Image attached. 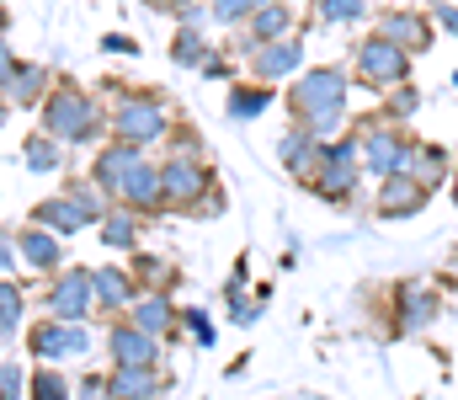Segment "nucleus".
Here are the masks:
<instances>
[{"mask_svg": "<svg viewBox=\"0 0 458 400\" xmlns=\"http://www.w3.org/2000/svg\"><path fill=\"white\" fill-rule=\"evenodd\" d=\"M293 113H299V129L315 133V139H331L346 123V70H304L293 81Z\"/></svg>", "mask_w": 458, "mask_h": 400, "instance_id": "1", "label": "nucleus"}, {"mask_svg": "<svg viewBox=\"0 0 458 400\" xmlns=\"http://www.w3.org/2000/svg\"><path fill=\"white\" fill-rule=\"evenodd\" d=\"M357 81H368V86H378V91H394V86H405L411 81V54L405 48H394L389 38H362L357 43Z\"/></svg>", "mask_w": 458, "mask_h": 400, "instance_id": "2", "label": "nucleus"}, {"mask_svg": "<svg viewBox=\"0 0 458 400\" xmlns=\"http://www.w3.org/2000/svg\"><path fill=\"white\" fill-rule=\"evenodd\" d=\"M357 149H362V166L384 182V176H405V160H411V139L394 129L389 118H378V123H368L362 139H357Z\"/></svg>", "mask_w": 458, "mask_h": 400, "instance_id": "3", "label": "nucleus"}, {"mask_svg": "<svg viewBox=\"0 0 458 400\" xmlns=\"http://www.w3.org/2000/svg\"><path fill=\"white\" fill-rule=\"evenodd\" d=\"M378 38H389L405 54H421V48H432V21L421 11H384L378 16Z\"/></svg>", "mask_w": 458, "mask_h": 400, "instance_id": "4", "label": "nucleus"}, {"mask_svg": "<svg viewBox=\"0 0 458 400\" xmlns=\"http://www.w3.org/2000/svg\"><path fill=\"white\" fill-rule=\"evenodd\" d=\"M91 129H97V107L86 97L64 91L59 102H48V133H59V139H91Z\"/></svg>", "mask_w": 458, "mask_h": 400, "instance_id": "5", "label": "nucleus"}, {"mask_svg": "<svg viewBox=\"0 0 458 400\" xmlns=\"http://www.w3.org/2000/svg\"><path fill=\"white\" fill-rule=\"evenodd\" d=\"M427 187L421 182H411V176H384V187H378V214L384 219H411V214H421L427 209Z\"/></svg>", "mask_w": 458, "mask_h": 400, "instance_id": "6", "label": "nucleus"}, {"mask_svg": "<svg viewBox=\"0 0 458 400\" xmlns=\"http://www.w3.org/2000/svg\"><path fill=\"white\" fill-rule=\"evenodd\" d=\"M304 64V48L293 43V38H277V43H261L256 48V59H250V70H256V81H283V75H293Z\"/></svg>", "mask_w": 458, "mask_h": 400, "instance_id": "7", "label": "nucleus"}, {"mask_svg": "<svg viewBox=\"0 0 458 400\" xmlns=\"http://www.w3.org/2000/svg\"><path fill=\"white\" fill-rule=\"evenodd\" d=\"M405 176H411V182H421V187L432 192V187H443V182L454 176V160H448V149H443V144H411Z\"/></svg>", "mask_w": 458, "mask_h": 400, "instance_id": "8", "label": "nucleus"}, {"mask_svg": "<svg viewBox=\"0 0 458 400\" xmlns=\"http://www.w3.org/2000/svg\"><path fill=\"white\" fill-rule=\"evenodd\" d=\"M160 187H165V198H171V203H198V198H203V187H208V171H203V166H192V160H176V166H165V171H160Z\"/></svg>", "mask_w": 458, "mask_h": 400, "instance_id": "9", "label": "nucleus"}, {"mask_svg": "<svg viewBox=\"0 0 458 400\" xmlns=\"http://www.w3.org/2000/svg\"><path fill=\"white\" fill-rule=\"evenodd\" d=\"M277 155H283V166H288L299 182H310V176H315V166H320V139H315V133H304V129H293V133H283Z\"/></svg>", "mask_w": 458, "mask_h": 400, "instance_id": "10", "label": "nucleus"}, {"mask_svg": "<svg viewBox=\"0 0 458 400\" xmlns=\"http://www.w3.org/2000/svg\"><path fill=\"white\" fill-rule=\"evenodd\" d=\"M160 129H165V113H160L155 102H128V107L117 113V133H123L128 144H149Z\"/></svg>", "mask_w": 458, "mask_h": 400, "instance_id": "11", "label": "nucleus"}, {"mask_svg": "<svg viewBox=\"0 0 458 400\" xmlns=\"http://www.w3.org/2000/svg\"><path fill=\"white\" fill-rule=\"evenodd\" d=\"M437 315V294L427 283H400V331H421Z\"/></svg>", "mask_w": 458, "mask_h": 400, "instance_id": "12", "label": "nucleus"}, {"mask_svg": "<svg viewBox=\"0 0 458 400\" xmlns=\"http://www.w3.org/2000/svg\"><path fill=\"white\" fill-rule=\"evenodd\" d=\"M86 304H91V272H70L54 283V315L59 320H81Z\"/></svg>", "mask_w": 458, "mask_h": 400, "instance_id": "13", "label": "nucleus"}, {"mask_svg": "<svg viewBox=\"0 0 458 400\" xmlns=\"http://www.w3.org/2000/svg\"><path fill=\"white\" fill-rule=\"evenodd\" d=\"M310 187L326 198V203H352V187H357V166H336V160H320Z\"/></svg>", "mask_w": 458, "mask_h": 400, "instance_id": "14", "label": "nucleus"}, {"mask_svg": "<svg viewBox=\"0 0 458 400\" xmlns=\"http://www.w3.org/2000/svg\"><path fill=\"white\" fill-rule=\"evenodd\" d=\"M113 353L123 369H149L155 363V342L139 331V326H117L113 331Z\"/></svg>", "mask_w": 458, "mask_h": 400, "instance_id": "15", "label": "nucleus"}, {"mask_svg": "<svg viewBox=\"0 0 458 400\" xmlns=\"http://www.w3.org/2000/svg\"><path fill=\"white\" fill-rule=\"evenodd\" d=\"M117 192H123L133 209H155V203L165 198V187H160V171H149V166H133V171H128V182H123Z\"/></svg>", "mask_w": 458, "mask_h": 400, "instance_id": "16", "label": "nucleus"}, {"mask_svg": "<svg viewBox=\"0 0 458 400\" xmlns=\"http://www.w3.org/2000/svg\"><path fill=\"white\" fill-rule=\"evenodd\" d=\"M133 166H139V144H128V139H123V144H113V149L97 160V182H102V187H123Z\"/></svg>", "mask_w": 458, "mask_h": 400, "instance_id": "17", "label": "nucleus"}, {"mask_svg": "<svg viewBox=\"0 0 458 400\" xmlns=\"http://www.w3.org/2000/svg\"><path fill=\"white\" fill-rule=\"evenodd\" d=\"M32 347H38L43 358H54V353H86L91 342H86V331H75V326H70V331H64V326H43V331L32 336Z\"/></svg>", "mask_w": 458, "mask_h": 400, "instance_id": "18", "label": "nucleus"}, {"mask_svg": "<svg viewBox=\"0 0 458 400\" xmlns=\"http://www.w3.org/2000/svg\"><path fill=\"white\" fill-rule=\"evenodd\" d=\"M288 27H293V16H288V5H277V0H267V5L250 16V32H256L261 43H277V38H288Z\"/></svg>", "mask_w": 458, "mask_h": 400, "instance_id": "19", "label": "nucleus"}, {"mask_svg": "<svg viewBox=\"0 0 458 400\" xmlns=\"http://www.w3.org/2000/svg\"><path fill=\"white\" fill-rule=\"evenodd\" d=\"M91 294H97L102 304H128V299H133V283H128V272L102 267V272H91Z\"/></svg>", "mask_w": 458, "mask_h": 400, "instance_id": "20", "label": "nucleus"}, {"mask_svg": "<svg viewBox=\"0 0 458 400\" xmlns=\"http://www.w3.org/2000/svg\"><path fill=\"white\" fill-rule=\"evenodd\" d=\"M155 390H160V379H155L149 369H117V379H113L117 400H149Z\"/></svg>", "mask_w": 458, "mask_h": 400, "instance_id": "21", "label": "nucleus"}, {"mask_svg": "<svg viewBox=\"0 0 458 400\" xmlns=\"http://www.w3.org/2000/svg\"><path fill=\"white\" fill-rule=\"evenodd\" d=\"M38 219H43V225H59V230H86V209H81L75 198H64V203H43Z\"/></svg>", "mask_w": 458, "mask_h": 400, "instance_id": "22", "label": "nucleus"}, {"mask_svg": "<svg viewBox=\"0 0 458 400\" xmlns=\"http://www.w3.org/2000/svg\"><path fill=\"white\" fill-rule=\"evenodd\" d=\"M133 326H139L144 336L165 331V326H171V304H165V299H139V304H133Z\"/></svg>", "mask_w": 458, "mask_h": 400, "instance_id": "23", "label": "nucleus"}, {"mask_svg": "<svg viewBox=\"0 0 458 400\" xmlns=\"http://www.w3.org/2000/svg\"><path fill=\"white\" fill-rule=\"evenodd\" d=\"M171 54H176V64H198V59H208L203 32H198V27H182V32H176V43H171Z\"/></svg>", "mask_w": 458, "mask_h": 400, "instance_id": "24", "label": "nucleus"}, {"mask_svg": "<svg viewBox=\"0 0 458 400\" xmlns=\"http://www.w3.org/2000/svg\"><path fill=\"white\" fill-rule=\"evenodd\" d=\"M102 241H107V246H117V251H123V246H133V241H139V219H133V214H107Z\"/></svg>", "mask_w": 458, "mask_h": 400, "instance_id": "25", "label": "nucleus"}, {"mask_svg": "<svg viewBox=\"0 0 458 400\" xmlns=\"http://www.w3.org/2000/svg\"><path fill=\"white\" fill-rule=\"evenodd\" d=\"M320 16H326V21H336V27H352V21H362V16H368V0H326V5H320Z\"/></svg>", "mask_w": 458, "mask_h": 400, "instance_id": "26", "label": "nucleus"}, {"mask_svg": "<svg viewBox=\"0 0 458 400\" xmlns=\"http://www.w3.org/2000/svg\"><path fill=\"white\" fill-rule=\"evenodd\" d=\"M267 107H272L267 91H234V97H229V113H234V118H261Z\"/></svg>", "mask_w": 458, "mask_h": 400, "instance_id": "27", "label": "nucleus"}, {"mask_svg": "<svg viewBox=\"0 0 458 400\" xmlns=\"http://www.w3.org/2000/svg\"><path fill=\"white\" fill-rule=\"evenodd\" d=\"M416 107H421V97H416L411 86H394V91H389V107H384V118H389V123H400V118H416Z\"/></svg>", "mask_w": 458, "mask_h": 400, "instance_id": "28", "label": "nucleus"}, {"mask_svg": "<svg viewBox=\"0 0 458 400\" xmlns=\"http://www.w3.org/2000/svg\"><path fill=\"white\" fill-rule=\"evenodd\" d=\"M267 0H214V16L219 21H245V16H256Z\"/></svg>", "mask_w": 458, "mask_h": 400, "instance_id": "29", "label": "nucleus"}, {"mask_svg": "<svg viewBox=\"0 0 458 400\" xmlns=\"http://www.w3.org/2000/svg\"><path fill=\"white\" fill-rule=\"evenodd\" d=\"M21 251H27L38 267H54V257H59V246H54L48 235H27V241H21Z\"/></svg>", "mask_w": 458, "mask_h": 400, "instance_id": "30", "label": "nucleus"}, {"mask_svg": "<svg viewBox=\"0 0 458 400\" xmlns=\"http://www.w3.org/2000/svg\"><path fill=\"white\" fill-rule=\"evenodd\" d=\"M27 166H32V171H48V166H59V149H54L48 139H38V144L27 149Z\"/></svg>", "mask_w": 458, "mask_h": 400, "instance_id": "31", "label": "nucleus"}, {"mask_svg": "<svg viewBox=\"0 0 458 400\" xmlns=\"http://www.w3.org/2000/svg\"><path fill=\"white\" fill-rule=\"evenodd\" d=\"M16 315H21V294L16 288H0V331H11Z\"/></svg>", "mask_w": 458, "mask_h": 400, "instance_id": "32", "label": "nucleus"}, {"mask_svg": "<svg viewBox=\"0 0 458 400\" xmlns=\"http://www.w3.org/2000/svg\"><path fill=\"white\" fill-rule=\"evenodd\" d=\"M437 21H443V27L458 38V0H443V5H437Z\"/></svg>", "mask_w": 458, "mask_h": 400, "instance_id": "33", "label": "nucleus"}, {"mask_svg": "<svg viewBox=\"0 0 458 400\" xmlns=\"http://www.w3.org/2000/svg\"><path fill=\"white\" fill-rule=\"evenodd\" d=\"M38 400H64V385H59V379H48V374H43V379H38Z\"/></svg>", "mask_w": 458, "mask_h": 400, "instance_id": "34", "label": "nucleus"}, {"mask_svg": "<svg viewBox=\"0 0 458 400\" xmlns=\"http://www.w3.org/2000/svg\"><path fill=\"white\" fill-rule=\"evenodd\" d=\"M16 385H21V379H16V369H5V374H0V396H11Z\"/></svg>", "mask_w": 458, "mask_h": 400, "instance_id": "35", "label": "nucleus"}, {"mask_svg": "<svg viewBox=\"0 0 458 400\" xmlns=\"http://www.w3.org/2000/svg\"><path fill=\"white\" fill-rule=\"evenodd\" d=\"M0 267H11V246L5 241H0Z\"/></svg>", "mask_w": 458, "mask_h": 400, "instance_id": "36", "label": "nucleus"}, {"mask_svg": "<svg viewBox=\"0 0 458 400\" xmlns=\"http://www.w3.org/2000/svg\"><path fill=\"white\" fill-rule=\"evenodd\" d=\"M5 70H11V54H5V48H0V75H5Z\"/></svg>", "mask_w": 458, "mask_h": 400, "instance_id": "37", "label": "nucleus"}, {"mask_svg": "<svg viewBox=\"0 0 458 400\" xmlns=\"http://www.w3.org/2000/svg\"><path fill=\"white\" fill-rule=\"evenodd\" d=\"M454 203H458V166H454Z\"/></svg>", "mask_w": 458, "mask_h": 400, "instance_id": "38", "label": "nucleus"}, {"mask_svg": "<svg viewBox=\"0 0 458 400\" xmlns=\"http://www.w3.org/2000/svg\"><path fill=\"white\" fill-rule=\"evenodd\" d=\"M315 5H326V0H315Z\"/></svg>", "mask_w": 458, "mask_h": 400, "instance_id": "39", "label": "nucleus"}]
</instances>
